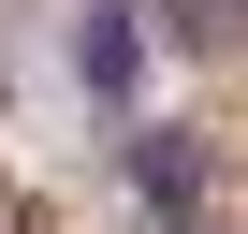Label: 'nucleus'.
<instances>
[{"label": "nucleus", "mask_w": 248, "mask_h": 234, "mask_svg": "<svg viewBox=\"0 0 248 234\" xmlns=\"http://www.w3.org/2000/svg\"><path fill=\"white\" fill-rule=\"evenodd\" d=\"M146 15H161L190 59H233V44H248V0H146Z\"/></svg>", "instance_id": "f257e3e1"}, {"label": "nucleus", "mask_w": 248, "mask_h": 234, "mask_svg": "<svg viewBox=\"0 0 248 234\" xmlns=\"http://www.w3.org/2000/svg\"><path fill=\"white\" fill-rule=\"evenodd\" d=\"M73 59H88V88H117V73H132V30H117V15H88V30H73Z\"/></svg>", "instance_id": "f03ea898"}]
</instances>
